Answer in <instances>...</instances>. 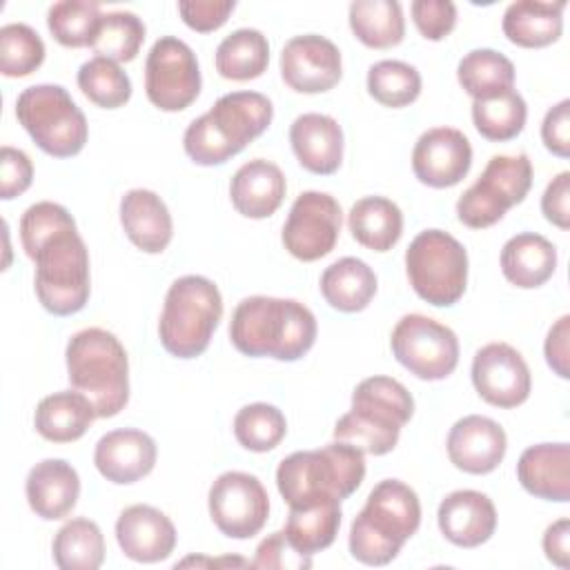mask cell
<instances>
[{"mask_svg":"<svg viewBox=\"0 0 570 570\" xmlns=\"http://www.w3.org/2000/svg\"><path fill=\"white\" fill-rule=\"evenodd\" d=\"M120 225L127 238L145 254H160L174 236L171 214L151 189H129L120 200Z\"/></svg>","mask_w":570,"mask_h":570,"instance_id":"obj_27","label":"cell"},{"mask_svg":"<svg viewBox=\"0 0 570 570\" xmlns=\"http://www.w3.org/2000/svg\"><path fill=\"white\" fill-rule=\"evenodd\" d=\"M541 212L559 229L570 227V171H561L548 183L541 196Z\"/></svg>","mask_w":570,"mask_h":570,"instance_id":"obj_51","label":"cell"},{"mask_svg":"<svg viewBox=\"0 0 570 570\" xmlns=\"http://www.w3.org/2000/svg\"><path fill=\"white\" fill-rule=\"evenodd\" d=\"M365 476V454L345 441L285 456L276 470V485L289 508L352 497Z\"/></svg>","mask_w":570,"mask_h":570,"instance_id":"obj_3","label":"cell"},{"mask_svg":"<svg viewBox=\"0 0 570 570\" xmlns=\"http://www.w3.org/2000/svg\"><path fill=\"white\" fill-rule=\"evenodd\" d=\"M412 20L425 40H443L456 24V7L450 0H414Z\"/></svg>","mask_w":570,"mask_h":570,"instance_id":"obj_46","label":"cell"},{"mask_svg":"<svg viewBox=\"0 0 570 570\" xmlns=\"http://www.w3.org/2000/svg\"><path fill=\"white\" fill-rule=\"evenodd\" d=\"M554 267L557 247L541 234L521 232L501 249V272L521 289L541 287L554 274Z\"/></svg>","mask_w":570,"mask_h":570,"instance_id":"obj_30","label":"cell"},{"mask_svg":"<svg viewBox=\"0 0 570 570\" xmlns=\"http://www.w3.org/2000/svg\"><path fill=\"white\" fill-rule=\"evenodd\" d=\"M145 40V24L131 11H111L102 13L98 29L91 40V49L100 58L114 62H131Z\"/></svg>","mask_w":570,"mask_h":570,"instance_id":"obj_39","label":"cell"},{"mask_svg":"<svg viewBox=\"0 0 570 570\" xmlns=\"http://www.w3.org/2000/svg\"><path fill=\"white\" fill-rule=\"evenodd\" d=\"M98 2L89 0H62L49 7L47 27L56 42L62 47H89L100 22Z\"/></svg>","mask_w":570,"mask_h":570,"instance_id":"obj_43","label":"cell"},{"mask_svg":"<svg viewBox=\"0 0 570 570\" xmlns=\"http://www.w3.org/2000/svg\"><path fill=\"white\" fill-rule=\"evenodd\" d=\"M236 9L234 0H180L178 13L183 22L200 33L216 31L223 27L229 18V13Z\"/></svg>","mask_w":570,"mask_h":570,"instance_id":"obj_49","label":"cell"},{"mask_svg":"<svg viewBox=\"0 0 570 570\" xmlns=\"http://www.w3.org/2000/svg\"><path fill=\"white\" fill-rule=\"evenodd\" d=\"M517 479L525 492L539 499L570 501V445L539 443L525 448L517 461Z\"/></svg>","mask_w":570,"mask_h":570,"instance_id":"obj_25","label":"cell"},{"mask_svg":"<svg viewBox=\"0 0 570 570\" xmlns=\"http://www.w3.org/2000/svg\"><path fill=\"white\" fill-rule=\"evenodd\" d=\"M272 100L258 91H232L191 120L183 136L185 154L203 167L227 163L272 122Z\"/></svg>","mask_w":570,"mask_h":570,"instance_id":"obj_2","label":"cell"},{"mask_svg":"<svg viewBox=\"0 0 570 570\" xmlns=\"http://www.w3.org/2000/svg\"><path fill=\"white\" fill-rule=\"evenodd\" d=\"M156 454V443L147 432L122 428L98 439L94 463L107 481L127 485L140 481L154 470Z\"/></svg>","mask_w":570,"mask_h":570,"instance_id":"obj_21","label":"cell"},{"mask_svg":"<svg viewBox=\"0 0 570 570\" xmlns=\"http://www.w3.org/2000/svg\"><path fill=\"white\" fill-rule=\"evenodd\" d=\"M421 525L416 492L399 479L379 481L350 525V552L365 566H385Z\"/></svg>","mask_w":570,"mask_h":570,"instance_id":"obj_4","label":"cell"},{"mask_svg":"<svg viewBox=\"0 0 570 570\" xmlns=\"http://www.w3.org/2000/svg\"><path fill=\"white\" fill-rule=\"evenodd\" d=\"M16 118L31 140L53 158L80 154L89 136L85 114L60 85L27 87L16 100Z\"/></svg>","mask_w":570,"mask_h":570,"instance_id":"obj_9","label":"cell"},{"mask_svg":"<svg viewBox=\"0 0 570 570\" xmlns=\"http://www.w3.org/2000/svg\"><path fill=\"white\" fill-rule=\"evenodd\" d=\"M29 258L36 263V296L49 314L71 316L87 305L91 292L89 252L76 227L56 232Z\"/></svg>","mask_w":570,"mask_h":570,"instance_id":"obj_8","label":"cell"},{"mask_svg":"<svg viewBox=\"0 0 570 570\" xmlns=\"http://www.w3.org/2000/svg\"><path fill=\"white\" fill-rule=\"evenodd\" d=\"M563 9L566 0L539 2V0H517L503 13L505 38L525 49L548 47L559 40L563 31Z\"/></svg>","mask_w":570,"mask_h":570,"instance_id":"obj_29","label":"cell"},{"mask_svg":"<svg viewBox=\"0 0 570 570\" xmlns=\"http://www.w3.org/2000/svg\"><path fill=\"white\" fill-rule=\"evenodd\" d=\"M45 60V42L24 22H9L0 29V71L7 78H24Z\"/></svg>","mask_w":570,"mask_h":570,"instance_id":"obj_44","label":"cell"},{"mask_svg":"<svg viewBox=\"0 0 570 570\" xmlns=\"http://www.w3.org/2000/svg\"><path fill=\"white\" fill-rule=\"evenodd\" d=\"M321 294L338 312H361L376 294V274L365 261L343 256L321 274Z\"/></svg>","mask_w":570,"mask_h":570,"instance_id":"obj_31","label":"cell"},{"mask_svg":"<svg viewBox=\"0 0 570 570\" xmlns=\"http://www.w3.org/2000/svg\"><path fill=\"white\" fill-rule=\"evenodd\" d=\"M350 29L370 49L396 47L405 36L403 9L396 0H354Z\"/></svg>","mask_w":570,"mask_h":570,"instance_id":"obj_34","label":"cell"},{"mask_svg":"<svg viewBox=\"0 0 570 570\" xmlns=\"http://www.w3.org/2000/svg\"><path fill=\"white\" fill-rule=\"evenodd\" d=\"M390 345L394 358L423 381L448 379L459 363L456 334L423 314H405L394 325Z\"/></svg>","mask_w":570,"mask_h":570,"instance_id":"obj_12","label":"cell"},{"mask_svg":"<svg viewBox=\"0 0 570 570\" xmlns=\"http://www.w3.org/2000/svg\"><path fill=\"white\" fill-rule=\"evenodd\" d=\"M67 227H76V220L62 205L40 200L27 207L20 218V243L27 256H31L42 240Z\"/></svg>","mask_w":570,"mask_h":570,"instance_id":"obj_45","label":"cell"},{"mask_svg":"<svg viewBox=\"0 0 570 570\" xmlns=\"http://www.w3.org/2000/svg\"><path fill=\"white\" fill-rule=\"evenodd\" d=\"M532 185V165L525 154L492 156L483 174L456 200V216L465 227L485 229L519 205Z\"/></svg>","mask_w":570,"mask_h":570,"instance_id":"obj_11","label":"cell"},{"mask_svg":"<svg viewBox=\"0 0 570 570\" xmlns=\"http://www.w3.org/2000/svg\"><path fill=\"white\" fill-rule=\"evenodd\" d=\"M352 238L372 252H390L403 234V214L385 196H365L347 214Z\"/></svg>","mask_w":570,"mask_h":570,"instance_id":"obj_32","label":"cell"},{"mask_svg":"<svg viewBox=\"0 0 570 570\" xmlns=\"http://www.w3.org/2000/svg\"><path fill=\"white\" fill-rule=\"evenodd\" d=\"M341 223L343 212L334 196L325 191H303L292 203L281 240L294 258L312 263L334 249Z\"/></svg>","mask_w":570,"mask_h":570,"instance_id":"obj_15","label":"cell"},{"mask_svg":"<svg viewBox=\"0 0 570 570\" xmlns=\"http://www.w3.org/2000/svg\"><path fill=\"white\" fill-rule=\"evenodd\" d=\"M341 501L336 499L305 508H289L283 532L292 548L312 557L334 543L341 528Z\"/></svg>","mask_w":570,"mask_h":570,"instance_id":"obj_33","label":"cell"},{"mask_svg":"<svg viewBox=\"0 0 570 570\" xmlns=\"http://www.w3.org/2000/svg\"><path fill=\"white\" fill-rule=\"evenodd\" d=\"M541 140L548 151L559 158L570 156V100L563 98L548 109L541 122Z\"/></svg>","mask_w":570,"mask_h":570,"instance_id":"obj_50","label":"cell"},{"mask_svg":"<svg viewBox=\"0 0 570 570\" xmlns=\"http://www.w3.org/2000/svg\"><path fill=\"white\" fill-rule=\"evenodd\" d=\"M116 541L122 554L131 561L156 563L174 552L176 528L158 508L136 503L120 512L116 521Z\"/></svg>","mask_w":570,"mask_h":570,"instance_id":"obj_20","label":"cell"},{"mask_svg":"<svg viewBox=\"0 0 570 570\" xmlns=\"http://www.w3.org/2000/svg\"><path fill=\"white\" fill-rule=\"evenodd\" d=\"M51 552L60 570H96L105 559V539L98 523L78 517L56 532Z\"/></svg>","mask_w":570,"mask_h":570,"instance_id":"obj_37","label":"cell"},{"mask_svg":"<svg viewBox=\"0 0 570 570\" xmlns=\"http://www.w3.org/2000/svg\"><path fill=\"white\" fill-rule=\"evenodd\" d=\"M456 78L472 100H483L514 89V65L494 49H472L459 60Z\"/></svg>","mask_w":570,"mask_h":570,"instance_id":"obj_36","label":"cell"},{"mask_svg":"<svg viewBox=\"0 0 570 570\" xmlns=\"http://www.w3.org/2000/svg\"><path fill=\"white\" fill-rule=\"evenodd\" d=\"M33 165L22 149L4 145L0 149V198L11 200L29 189Z\"/></svg>","mask_w":570,"mask_h":570,"instance_id":"obj_48","label":"cell"},{"mask_svg":"<svg viewBox=\"0 0 570 570\" xmlns=\"http://www.w3.org/2000/svg\"><path fill=\"white\" fill-rule=\"evenodd\" d=\"M80 91L102 109H118L131 98V80L118 62L94 56L78 69Z\"/></svg>","mask_w":570,"mask_h":570,"instance_id":"obj_40","label":"cell"},{"mask_svg":"<svg viewBox=\"0 0 570 570\" xmlns=\"http://www.w3.org/2000/svg\"><path fill=\"white\" fill-rule=\"evenodd\" d=\"M543 552L554 566L559 568L570 566V521L568 519H559L546 528Z\"/></svg>","mask_w":570,"mask_h":570,"instance_id":"obj_53","label":"cell"},{"mask_svg":"<svg viewBox=\"0 0 570 570\" xmlns=\"http://www.w3.org/2000/svg\"><path fill=\"white\" fill-rule=\"evenodd\" d=\"M94 403L78 390H62L45 396L33 414L36 432L51 443L78 441L96 419Z\"/></svg>","mask_w":570,"mask_h":570,"instance_id":"obj_28","label":"cell"},{"mask_svg":"<svg viewBox=\"0 0 570 570\" xmlns=\"http://www.w3.org/2000/svg\"><path fill=\"white\" fill-rule=\"evenodd\" d=\"M207 503L214 525L229 539H252L269 517L267 490L249 472H223L212 483Z\"/></svg>","mask_w":570,"mask_h":570,"instance_id":"obj_14","label":"cell"},{"mask_svg":"<svg viewBox=\"0 0 570 570\" xmlns=\"http://www.w3.org/2000/svg\"><path fill=\"white\" fill-rule=\"evenodd\" d=\"M285 176L278 165L254 158L236 169L229 183V198L238 214L245 218H267L272 216L285 198Z\"/></svg>","mask_w":570,"mask_h":570,"instance_id":"obj_26","label":"cell"},{"mask_svg":"<svg viewBox=\"0 0 570 570\" xmlns=\"http://www.w3.org/2000/svg\"><path fill=\"white\" fill-rule=\"evenodd\" d=\"M281 76L298 94L330 91L343 76L341 51L325 36H294L281 51Z\"/></svg>","mask_w":570,"mask_h":570,"instance_id":"obj_17","label":"cell"},{"mask_svg":"<svg viewBox=\"0 0 570 570\" xmlns=\"http://www.w3.org/2000/svg\"><path fill=\"white\" fill-rule=\"evenodd\" d=\"M543 354L552 372L561 379H570V316L563 314L548 332Z\"/></svg>","mask_w":570,"mask_h":570,"instance_id":"obj_52","label":"cell"},{"mask_svg":"<svg viewBox=\"0 0 570 570\" xmlns=\"http://www.w3.org/2000/svg\"><path fill=\"white\" fill-rule=\"evenodd\" d=\"M472 385L494 407H517L530 396V370L508 343H488L472 358Z\"/></svg>","mask_w":570,"mask_h":570,"instance_id":"obj_16","label":"cell"},{"mask_svg":"<svg viewBox=\"0 0 570 570\" xmlns=\"http://www.w3.org/2000/svg\"><path fill=\"white\" fill-rule=\"evenodd\" d=\"M287 432V421L276 405L249 403L234 416V436L249 452L274 450Z\"/></svg>","mask_w":570,"mask_h":570,"instance_id":"obj_42","label":"cell"},{"mask_svg":"<svg viewBox=\"0 0 570 570\" xmlns=\"http://www.w3.org/2000/svg\"><path fill=\"white\" fill-rule=\"evenodd\" d=\"M367 91L383 107L401 109L421 94V73L403 60H379L367 71Z\"/></svg>","mask_w":570,"mask_h":570,"instance_id":"obj_41","label":"cell"},{"mask_svg":"<svg viewBox=\"0 0 570 570\" xmlns=\"http://www.w3.org/2000/svg\"><path fill=\"white\" fill-rule=\"evenodd\" d=\"M145 94L160 111H183L200 94V69L187 42L158 38L145 60Z\"/></svg>","mask_w":570,"mask_h":570,"instance_id":"obj_13","label":"cell"},{"mask_svg":"<svg viewBox=\"0 0 570 570\" xmlns=\"http://www.w3.org/2000/svg\"><path fill=\"white\" fill-rule=\"evenodd\" d=\"M24 494L36 517L56 521L67 517L80 497V479L71 463L62 459H45L36 463L24 481Z\"/></svg>","mask_w":570,"mask_h":570,"instance_id":"obj_24","label":"cell"},{"mask_svg":"<svg viewBox=\"0 0 570 570\" xmlns=\"http://www.w3.org/2000/svg\"><path fill=\"white\" fill-rule=\"evenodd\" d=\"M508 450L503 428L481 414L459 419L448 434V456L468 474H488L499 468Z\"/></svg>","mask_w":570,"mask_h":570,"instance_id":"obj_19","label":"cell"},{"mask_svg":"<svg viewBox=\"0 0 570 570\" xmlns=\"http://www.w3.org/2000/svg\"><path fill=\"white\" fill-rule=\"evenodd\" d=\"M229 338L245 356L298 361L316 341V318L294 298L247 296L232 314Z\"/></svg>","mask_w":570,"mask_h":570,"instance_id":"obj_1","label":"cell"},{"mask_svg":"<svg viewBox=\"0 0 570 570\" xmlns=\"http://www.w3.org/2000/svg\"><path fill=\"white\" fill-rule=\"evenodd\" d=\"M220 316L223 298L214 281L198 274L180 276L169 285L163 303L160 345L176 358H196L207 350Z\"/></svg>","mask_w":570,"mask_h":570,"instance_id":"obj_7","label":"cell"},{"mask_svg":"<svg viewBox=\"0 0 570 570\" xmlns=\"http://www.w3.org/2000/svg\"><path fill=\"white\" fill-rule=\"evenodd\" d=\"M414 414V399L392 376L363 379L352 392V407L334 425V441H345L363 454H387L396 448L401 428Z\"/></svg>","mask_w":570,"mask_h":570,"instance_id":"obj_5","label":"cell"},{"mask_svg":"<svg viewBox=\"0 0 570 570\" xmlns=\"http://www.w3.org/2000/svg\"><path fill=\"white\" fill-rule=\"evenodd\" d=\"M289 142L303 169L330 176L343 160V129L327 114H301L289 127Z\"/></svg>","mask_w":570,"mask_h":570,"instance_id":"obj_23","label":"cell"},{"mask_svg":"<svg viewBox=\"0 0 570 570\" xmlns=\"http://www.w3.org/2000/svg\"><path fill=\"white\" fill-rule=\"evenodd\" d=\"M436 521L450 543L476 548L494 534L497 510L492 499L479 490H454L441 501Z\"/></svg>","mask_w":570,"mask_h":570,"instance_id":"obj_22","label":"cell"},{"mask_svg":"<svg viewBox=\"0 0 570 570\" xmlns=\"http://www.w3.org/2000/svg\"><path fill=\"white\" fill-rule=\"evenodd\" d=\"M67 376L100 419L116 416L129 401V361L122 343L102 327L76 332L65 350Z\"/></svg>","mask_w":570,"mask_h":570,"instance_id":"obj_6","label":"cell"},{"mask_svg":"<svg viewBox=\"0 0 570 570\" xmlns=\"http://www.w3.org/2000/svg\"><path fill=\"white\" fill-rule=\"evenodd\" d=\"M405 272L419 298L434 307H450L468 285V252L452 234L425 229L405 249Z\"/></svg>","mask_w":570,"mask_h":570,"instance_id":"obj_10","label":"cell"},{"mask_svg":"<svg viewBox=\"0 0 570 570\" xmlns=\"http://www.w3.org/2000/svg\"><path fill=\"white\" fill-rule=\"evenodd\" d=\"M525 118L528 107L517 89H508L492 98L472 100V122L488 140L505 142L517 138L525 125Z\"/></svg>","mask_w":570,"mask_h":570,"instance_id":"obj_38","label":"cell"},{"mask_svg":"<svg viewBox=\"0 0 570 570\" xmlns=\"http://www.w3.org/2000/svg\"><path fill=\"white\" fill-rule=\"evenodd\" d=\"M216 71L227 80H254L269 65V45L258 29H236L220 40L214 56Z\"/></svg>","mask_w":570,"mask_h":570,"instance_id":"obj_35","label":"cell"},{"mask_svg":"<svg viewBox=\"0 0 570 570\" xmlns=\"http://www.w3.org/2000/svg\"><path fill=\"white\" fill-rule=\"evenodd\" d=\"M252 566L265 570H307L312 566V557L292 548L285 532L278 530L258 543Z\"/></svg>","mask_w":570,"mask_h":570,"instance_id":"obj_47","label":"cell"},{"mask_svg":"<svg viewBox=\"0 0 570 570\" xmlns=\"http://www.w3.org/2000/svg\"><path fill=\"white\" fill-rule=\"evenodd\" d=\"M470 165V140L454 127H432L423 131L412 149L414 176L434 189L459 185L468 176Z\"/></svg>","mask_w":570,"mask_h":570,"instance_id":"obj_18","label":"cell"}]
</instances>
